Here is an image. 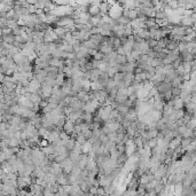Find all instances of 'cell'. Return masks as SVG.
<instances>
[{
	"label": "cell",
	"instance_id": "16",
	"mask_svg": "<svg viewBox=\"0 0 196 196\" xmlns=\"http://www.w3.org/2000/svg\"><path fill=\"white\" fill-rule=\"evenodd\" d=\"M172 95H173L174 98H178V96H180L182 93V88L181 87H173L172 88Z\"/></svg>",
	"mask_w": 196,
	"mask_h": 196
},
{
	"label": "cell",
	"instance_id": "20",
	"mask_svg": "<svg viewBox=\"0 0 196 196\" xmlns=\"http://www.w3.org/2000/svg\"><path fill=\"white\" fill-rule=\"evenodd\" d=\"M147 43H148L149 47H150V48H154L155 46H157V43H158V40L154 39V38H149V39L147 40Z\"/></svg>",
	"mask_w": 196,
	"mask_h": 196
},
{
	"label": "cell",
	"instance_id": "14",
	"mask_svg": "<svg viewBox=\"0 0 196 196\" xmlns=\"http://www.w3.org/2000/svg\"><path fill=\"white\" fill-rule=\"evenodd\" d=\"M127 62V58H126V55H122V54H118L116 58V63L118 64H125Z\"/></svg>",
	"mask_w": 196,
	"mask_h": 196
},
{
	"label": "cell",
	"instance_id": "17",
	"mask_svg": "<svg viewBox=\"0 0 196 196\" xmlns=\"http://www.w3.org/2000/svg\"><path fill=\"white\" fill-rule=\"evenodd\" d=\"M103 58H105V54H103L102 52H100V51H95L94 54H93V58H94V60L102 61V60H103Z\"/></svg>",
	"mask_w": 196,
	"mask_h": 196
},
{
	"label": "cell",
	"instance_id": "6",
	"mask_svg": "<svg viewBox=\"0 0 196 196\" xmlns=\"http://www.w3.org/2000/svg\"><path fill=\"white\" fill-rule=\"evenodd\" d=\"M54 30H55V32H56V35H58V37L63 38V39H64L65 35L69 31V30L67 29V28H64V26H56Z\"/></svg>",
	"mask_w": 196,
	"mask_h": 196
},
{
	"label": "cell",
	"instance_id": "23",
	"mask_svg": "<svg viewBox=\"0 0 196 196\" xmlns=\"http://www.w3.org/2000/svg\"><path fill=\"white\" fill-rule=\"evenodd\" d=\"M166 55H167L166 52H165V51H162V52H158V53H157V58H166Z\"/></svg>",
	"mask_w": 196,
	"mask_h": 196
},
{
	"label": "cell",
	"instance_id": "11",
	"mask_svg": "<svg viewBox=\"0 0 196 196\" xmlns=\"http://www.w3.org/2000/svg\"><path fill=\"white\" fill-rule=\"evenodd\" d=\"M13 58H14V62L16 63V64H21L22 62H23V58H24V55L22 54L21 52H18V53H16V54L13 56Z\"/></svg>",
	"mask_w": 196,
	"mask_h": 196
},
{
	"label": "cell",
	"instance_id": "1",
	"mask_svg": "<svg viewBox=\"0 0 196 196\" xmlns=\"http://www.w3.org/2000/svg\"><path fill=\"white\" fill-rule=\"evenodd\" d=\"M123 12H124L123 5L119 4V2L117 1V2H115L114 5H111V7L109 9V16L116 21L120 16H123Z\"/></svg>",
	"mask_w": 196,
	"mask_h": 196
},
{
	"label": "cell",
	"instance_id": "15",
	"mask_svg": "<svg viewBox=\"0 0 196 196\" xmlns=\"http://www.w3.org/2000/svg\"><path fill=\"white\" fill-rule=\"evenodd\" d=\"M160 131L157 128H149L148 130V138L152 139V138H157V134H158Z\"/></svg>",
	"mask_w": 196,
	"mask_h": 196
},
{
	"label": "cell",
	"instance_id": "7",
	"mask_svg": "<svg viewBox=\"0 0 196 196\" xmlns=\"http://www.w3.org/2000/svg\"><path fill=\"white\" fill-rule=\"evenodd\" d=\"M173 108L174 109H184L185 108V102L182 101L180 96L173 99Z\"/></svg>",
	"mask_w": 196,
	"mask_h": 196
},
{
	"label": "cell",
	"instance_id": "4",
	"mask_svg": "<svg viewBox=\"0 0 196 196\" xmlns=\"http://www.w3.org/2000/svg\"><path fill=\"white\" fill-rule=\"evenodd\" d=\"M181 140H182L181 137H174V138L170 141L169 148L175 149V148H179V147H181Z\"/></svg>",
	"mask_w": 196,
	"mask_h": 196
},
{
	"label": "cell",
	"instance_id": "10",
	"mask_svg": "<svg viewBox=\"0 0 196 196\" xmlns=\"http://www.w3.org/2000/svg\"><path fill=\"white\" fill-rule=\"evenodd\" d=\"M157 20H165V18H167V13L166 11H164V9H157L156 11V17Z\"/></svg>",
	"mask_w": 196,
	"mask_h": 196
},
{
	"label": "cell",
	"instance_id": "5",
	"mask_svg": "<svg viewBox=\"0 0 196 196\" xmlns=\"http://www.w3.org/2000/svg\"><path fill=\"white\" fill-rule=\"evenodd\" d=\"M49 64L53 65V67H56V68L63 67V65H64V60L62 58H54V56H53V58H52L51 62H49Z\"/></svg>",
	"mask_w": 196,
	"mask_h": 196
},
{
	"label": "cell",
	"instance_id": "2",
	"mask_svg": "<svg viewBox=\"0 0 196 196\" xmlns=\"http://www.w3.org/2000/svg\"><path fill=\"white\" fill-rule=\"evenodd\" d=\"M156 88H157V91H158V93H161V94H165L166 92L172 91L173 85H172V83H170V82H163V83H161Z\"/></svg>",
	"mask_w": 196,
	"mask_h": 196
},
{
	"label": "cell",
	"instance_id": "12",
	"mask_svg": "<svg viewBox=\"0 0 196 196\" xmlns=\"http://www.w3.org/2000/svg\"><path fill=\"white\" fill-rule=\"evenodd\" d=\"M75 145H76V140H75V139H72V138H70L68 141L65 142L64 147L68 149V150H72L73 147H75Z\"/></svg>",
	"mask_w": 196,
	"mask_h": 196
},
{
	"label": "cell",
	"instance_id": "21",
	"mask_svg": "<svg viewBox=\"0 0 196 196\" xmlns=\"http://www.w3.org/2000/svg\"><path fill=\"white\" fill-rule=\"evenodd\" d=\"M88 194H93V195H98V187L92 186L88 188Z\"/></svg>",
	"mask_w": 196,
	"mask_h": 196
},
{
	"label": "cell",
	"instance_id": "18",
	"mask_svg": "<svg viewBox=\"0 0 196 196\" xmlns=\"http://www.w3.org/2000/svg\"><path fill=\"white\" fill-rule=\"evenodd\" d=\"M157 145H158V140H157V138L149 139V141H148V147H150V148H154V147H156Z\"/></svg>",
	"mask_w": 196,
	"mask_h": 196
},
{
	"label": "cell",
	"instance_id": "19",
	"mask_svg": "<svg viewBox=\"0 0 196 196\" xmlns=\"http://www.w3.org/2000/svg\"><path fill=\"white\" fill-rule=\"evenodd\" d=\"M83 91V86L82 85H78V84H73L72 85V92L73 93H76V94H78L79 92Z\"/></svg>",
	"mask_w": 196,
	"mask_h": 196
},
{
	"label": "cell",
	"instance_id": "8",
	"mask_svg": "<svg viewBox=\"0 0 196 196\" xmlns=\"http://www.w3.org/2000/svg\"><path fill=\"white\" fill-rule=\"evenodd\" d=\"M103 38L105 37L102 36L101 33H94V35H92L91 38H90V40H92L93 43L95 44H102V41H103Z\"/></svg>",
	"mask_w": 196,
	"mask_h": 196
},
{
	"label": "cell",
	"instance_id": "3",
	"mask_svg": "<svg viewBox=\"0 0 196 196\" xmlns=\"http://www.w3.org/2000/svg\"><path fill=\"white\" fill-rule=\"evenodd\" d=\"M180 24H181L182 26H193V24H194V21H193V18L190 15H184L181 17V21H180Z\"/></svg>",
	"mask_w": 196,
	"mask_h": 196
},
{
	"label": "cell",
	"instance_id": "13",
	"mask_svg": "<svg viewBox=\"0 0 196 196\" xmlns=\"http://www.w3.org/2000/svg\"><path fill=\"white\" fill-rule=\"evenodd\" d=\"M127 17L130 18L131 21L138 18V9H137V8H134V9H128V16H127Z\"/></svg>",
	"mask_w": 196,
	"mask_h": 196
},
{
	"label": "cell",
	"instance_id": "22",
	"mask_svg": "<svg viewBox=\"0 0 196 196\" xmlns=\"http://www.w3.org/2000/svg\"><path fill=\"white\" fill-rule=\"evenodd\" d=\"M117 52H118V54H122V55H126V49L124 48V46H120V47L117 48Z\"/></svg>",
	"mask_w": 196,
	"mask_h": 196
},
{
	"label": "cell",
	"instance_id": "9",
	"mask_svg": "<svg viewBox=\"0 0 196 196\" xmlns=\"http://www.w3.org/2000/svg\"><path fill=\"white\" fill-rule=\"evenodd\" d=\"M88 13H90L92 16H96V15H99L100 14V6L91 5V6H90V9H88Z\"/></svg>",
	"mask_w": 196,
	"mask_h": 196
}]
</instances>
